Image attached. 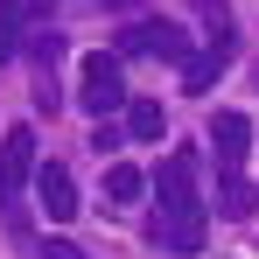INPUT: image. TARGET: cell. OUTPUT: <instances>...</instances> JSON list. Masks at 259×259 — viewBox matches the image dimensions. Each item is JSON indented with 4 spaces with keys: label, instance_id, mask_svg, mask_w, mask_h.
<instances>
[{
    "label": "cell",
    "instance_id": "obj_1",
    "mask_svg": "<svg viewBox=\"0 0 259 259\" xmlns=\"http://www.w3.org/2000/svg\"><path fill=\"white\" fill-rule=\"evenodd\" d=\"M77 105H84L91 119H105V112H119V105H126L119 49H91V56H84V70H77Z\"/></svg>",
    "mask_w": 259,
    "mask_h": 259
},
{
    "label": "cell",
    "instance_id": "obj_2",
    "mask_svg": "<svg viewBox=\"0 0 259 259\" xmlns=\"http://www.w3.org/2000/svg\"><path fill=\"white\" fill-rule=\"evenodd\" d=\"M112 49H119V56H154V63H189V56H196L189 35H182L175 21H133Z\"/></svg>",
    "mask_w": 259,
    "mask_h": 259
},
{
    "label": "cell",
    "instance_id": "obj_3",
    "mask_svg": "<svg viewBox=\"0 0 259 259\" xmlns=\"http://www.w3.org/2000/svg\"><path fill=\"white\" fill-rule=\"evenodd\" d=\"M203 210L196 203H175V210H161V224H154V245L161 252H175V259H189V252H203Z\"/></svg>",
    "mask_w": 259,
    "mask_h": 259
},
{
    "label": "cell",
    "instance_id": "obj_4",
    "mask_svg": "<svg viewBox=\"0 0 259 259\" xmlns=\"http://www.w3.org/2000/svg\"><path fill=\"white\" fill-rule=\"evenodd\" d=\"M35 203H42L49 224H70V217H77V182H70V168L35 161Z\"/></svg>",
    "mask_w": 259,
    "mask_h": 259
},
{
    "label": "cell",
    "instance_id": "obj_5",
    "mask_svg": "<svg viewBox=\"0 0 259 259\" xmlns=\"http://www.w3.org/2000/svg\"><path fill=\"white\" fill-rule=\"evenodd\" d=\"M0 182H7V196L21 182H35V126H7V140H0Z\"/></svg>",
    "mask_w": 259,
    "mask_h": 259
},
{
    "label": "cell",
    "instance_id": "obj_6",
    "mask_svg": "<svg viewBox=\"0 0 259 259\" xmlns=\"http://www.w3.org/2000/svg\"><path fill=\"white\" fill-rule=\"evenodd\" d=\"M154 196H161V210H175V203H196V154L189 147H175L168 168H154Z\"/></svg>",
    "mask_w": 259,
    "mask_h": 259
},
{
    "label": "cell",
    "instance_id": "obj_7",
    "mask_svg": "<svg viewBox=\"0 0 259 259\" xmlns=\"http://www.w3.org/2000/svg\"><path fill=\"white\" fill-rule=\"evenodd\" d=\"M210 147L224 168H245V154H252V119L245 112H217L210 119Z\"/></svg>",
    "mask_w": 259,
    "mask_h": 259
},
{
    "label": "cell",
    "instance_id": "obj_8",
    "mask_svg": "<svg viewBox=\"0 0 259 259\" xmlns=\"http://www.w3.org/2000/svg\"><path fill=\"white\" fill-rule=\"evenodd\" d=\"M224 63H231V35H210V42H203L189 63H182V91H210Z\"/></svg>",
    "mask_w": 259,
    "mask_h": 259
},
{
    "label": "cell",
    "instance_id": "obj_9",
    "mask_svg": "<svg viewBox=\"0 0 259 259\" xmlns=\"http://www.w3.org/2000/svg\"><path fill=\"white\" fill-rule=\"evenodd\" d=\"M140 196H147V175L133 168V161H112V168H105V210H126Z\"/></svg>",
    "mask_w": 259,
    "mask_h": 259
},
{
    "label": "cell",
    "instance_id": "obj_10",
    "mask_svg": "<svg viewBox=\"0 0 259 259\" xmlns=\"http://www.w3.org/2000/svg\"><path fill=\"white\" fill-rule=\"evenodd\" d=\"M119 112H126V133H133V140H161V133H168V112H161L154 98H126Z\"/></svg>",
    "mask_w": 259,
    "mask_h": 259
},
{
    "label": "cell",
    "instance_id": "obj_11",
    "mask_svg": "<svg viewBox=\"0 0 259 259\" xmlns=\"http://www.w3.org/2000/svg\"><path fill=\"white\" fill-rule=\"evenodd\" d=\"M217 203H224V217H245L252 210V182L238 168H224V182H217Z\"/></svg>",
    "mask_w": 259,
    "mask_h": 259
},
{
    "label": "cell",
    "instance_id": "obj_12",
    "mask_svg": "<svg viewBox=\"0 0 259 259\" xmlns=\"http://www.w3.org/2000/svg\"><path fill=\"white\" fill-rule=\"evenodd\" d=\"M119 133H126V126H112V119H98V126H91V147H98V154H112V147H119Z\"/></svg>",
    "mask_w": 259,
    "mask_h": 259
},
{
    "label": "cell",
    "instance_id": "obj_13",
    "mask_svg": "<svg viewBox=\"0 0 259 259\" xmlns=\"http://www.w3.org/2000/svg\"><path fill=\"white\" fill-rule=\"evenodd\" d=\"M14 35H21V21H14V14H0V63L14 56Z\"/></svg>",
    "mask_w": 259,
    "mask_h": 259
},
{
    "label": "cell",
    "instance_id": "obj_14",
    "mask_svg": "<svg viewBox=\"0 0 259 259\" xmlns=\"http://www.w3.org/2000/svg\"><path fill=\"white\" fill-rule=\"evenodd\" d=\"M42 259H84V252H77L70 238H49V245H42Z\"/></svg>",
    "mask_w": 259,
    "mask_h": 259
},
{
    "label": "cell",
    "instance_id": "obj_15",
    "mask_svg": "<svg viewBox=\"0 0 259 259\" xmlns=\"http://www.w3.org/2000/svg\"><path fill=\"white\" fill-rule=\"evenodd\" d=\"M0 203H7V182H0Z\"/></svg>",
    "mask_w": 259,
    "mask_h": 259
}]
</instances>
